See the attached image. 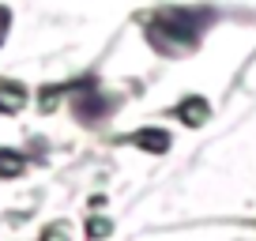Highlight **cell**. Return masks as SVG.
<instances>
[{"mask_svg":"<svg viewBox=\"0 0 256 241\" xmlns=\"http://www.w3.org/2000/svg\"><path fill=\"white\" fill-rule=\"evenodd\" d=\"M117 144H132V147H140V151H147V154H166L174 140H170L166 128H140V132H128V136H120Z\"/></svg>","mask_w":256,"mask_h":241,"instance_id":"3","label":"cell"},{"mask_svg":"<svg viewBox=\"0 0 256 241\" xmlns=\"http://www.w3.org/2000/svg\"><path fill=\"white\" fill-rule=\"evenodd\" d=\"M60 94H64L60 83H53V87L46 83V87L38 90V110H42V113H53V110H56V102H60Z\"/></svg>","mask_w":256,"mask_h":241,"instance_id":"8","label":"cell"},{"mask_svg":"<svg viewBox=\"0 0 256 241\" xmlns=\"http://www.w3.org/2000/svg\"><path fill=\"white\" fill-rule=\"evenodd\" d=\"M42 241H68V230L64 226H49V230H42Z\"/></svg>","mask_w":256,"mask_h":241,"instance_id":"10","label":"cell"},{"mask_svg":"<svg viewBox=\"0 0 256 241\" xmlns=\"http://www.w3.org/2000/svg\"><path fill=\"white\" fill-rule=\"evenodd\" d=\"M26 170V154L16 147H0V181H12Z\"/></svg>","mask_w":256,"mask_h":241,"instance_id":"6","label":"cell"},{"mask_svg":"<svg viewBox=\"0 0 256 241\" xmlns=\"http://www.w3.org/2000/svg\"><path fill=\"white\" fill-rule=\"evenodd\" d=\"M8 34H12V8L0 4V49H4V42H8Z\"/></svg>","mask_w":256,"mask_h":241,"instance_id":"9","label":"cell"},{"mask_svg":"<svg viewBox=\"0 0 256 241\" xmlns=\"http://www.w3.org/2000/svg\"><path fill=\"white\" fill-rule=\"evenodd\" d=\"M60 87H64V94H68V110H72L76 124H83V128H102L106 120L120 110V102H124L120 94H110V90L102 87L98 72H83L80 80L60 83Z\"/></svg>","mask_w":256,"mask_h":241,"instance_id":"2","label":"cell"},{"mask_svg":"<svg viewBox=\"0 0 256 241\" xmlns=\"http://www.w3.org/2000/svg\"><path fill=\"white\" fill-rule=\"evenodd\" d=\"M174 117H177V120H184L188 128H200L204 120L211 117V106L204 102L200 94H188V98H181V102L174 106Z\"/></svg>","mask_w":256,"mask_h":241,"instance_id":"4","label":"cell"},{"mask_svg":"<svg viewBox=\"0 0 256 241\" xmlns=\"http://www.w3.org/2000/svg\"><path fill=\"white\" fill-rule=\"evenodd\" d=\"M110 234H113V218H106V215L87 218V241H106Z\"/></svg>","mask_w":256,"mask_h":241,"instance_id":"7","label":"cell"},{"mask_svg":"<svg viewBox=\"0 0 256 241\" xmlns=\"http://www.w3.org/2000/svg\"><path fill=\"white\" fill-rule=\"evenodd\" d=\"M26 87L19 80H8V76H0V113L4 117H12V113H19L26 106Z\"/></svg>","mask_w":256,"mask_h":241,"instance_id":"5","label":"cell"},{"mask_svg":"<svg viewBox=\"0 0 256 241\" xmlns=\"http://www.w3.org/2000/svg\"><path fill=\"white\" fill-rule=\"evenodd\" d=\"M218 23V12L211 4H170V8H154L151 16H144V38L158 56H184L204 42V34Z\"/></svg>","mask_w":256,"mask_h":241,"instance_id":"1","label":"cell"}]
</instances>
